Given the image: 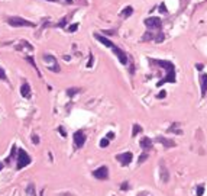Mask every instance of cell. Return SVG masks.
<instances>
[{"instance_id":"4dcf8cb0","label":"cell","mask_w":207,"mask_h":196,"mask_svg":"<svg viewBox=\"0 0 207 196\" xmlns=\"http://www.w3.org/2000/svg\"><path fill=\"white\" fill-rule=\"evenodd\" d=\"M58 131H60V134L62 137H67V134H65V131H64V128H62V126H58Z\"/></svg>"},{"instance_id":"d4e9b609","label":"cell","mask_w":207,"mask_h":196,"mask_svg":"<svg viewBox=\"0 0 207 196\" xmlns=\"http://www.w3.org/2000/svg\"><path fill=\"white\" fill-rule=\"evenodd\" d=\"M32 143H34L35 145H38V144H39V138H38V135H34V137H32Z\"/></svg>"},{"instance_id":"f1b7e54d","label":"cell","mask_w":207,"mask_h":196,"mask_svg":"<svg viewBox=\"0 0 207 196\" xmlns=\"http://www.w3.org/2000/svg\"><path fill=\"white\" fill-rule=\"evenodd\" d=\"M28 61H29L30 64L34 65V68H36V64H35V61H34V58H32V57H28ZM36 70H38V68H36Z\"/></svg>"},{"instance_id":"9a60e30c","label":"cell","mask_w":207,"mask_h":196,"mask_svg":"<svg viewBox=\"0 0 207 196\" xmlns=\"http://www.w3.org/2000/svg\"><path fill=\"white\" fill-rule=\"evenodd\" d=\"M25 192H26V196H36V188L34 183H29Z\"/></svg>"},{"instance_id":"e575fe53","label":"cell","mask_w":207,"mask_h":196,"mask_svg":"<svg viewBox=\"0 0 207 196\" xmlns=\"http://www.w3.org/2000/svg\"><path fill=\"white\" fill-rule=\"evenodd\" d=\"M3 167H4V163H0V170L3 169Z\"/></svg>"},{"instance_id":"6da1fadb","label":"cell","mask_w":207,"mask_h":196,"mask_svg":"<svg viewBox=\"0 0 207 196\" xmlns=\"http://www.w3.org/2000/svg\"><path fill=\"white\" fill-rule=\"evenodd\" d=\"M157 64L162 65V67H165V71H167V77L161 81L157 83V86H162L164 83H174L175 81V67H174L172 63H169V61H155Z\"/></svg>"},{"instance_id":"cb8c5ba5","label":"cell","mask_w":207,"mask_h":196,"mask_svg":"<svg viewBox=\"0 0 207 196\" xmlns=\"http://www.w3.org/2000/svg\"><path fill=\"white\" fill-rule=\"evenodd\" d=\"M129 188H130V186H129V183H126V182H125V183H122V186H120L122 190H129Z\"/></svg>"},{"instance_id":"ba28073f","label":"cell","mask_w":207,"mask_h":196,"mask_svg":"<svg viewBox=\"0 0 207 196\" xmlns=\"http://www.w3.org/2000/svg\"><path fill=\"white\" fill-rule=\"evenodd\" d=\"M145 25L151 29H158V28H161V20H159V18H148L145 20Z\"/></svg>"},{"instance_id":"7402d4cb","label":"cell","mask_w":207,"mask_h":196,"mask_svg":"<svg viewBox=\"0 0 207 196\" xmlns=\"http://www.w3.org/2000/svg\"><path fill=\"white\" fill-rule=\"evenodd\" d=\"M77 92H80L78 89H68L67 93H68V96H74V94L77 93Z\"/></svg>"},{"instance_id":"9c48e42d","label":"cell","mask_w":207,"mask_h":196,"mask_svg":"<svg viewBox=\"0 0 207 196\" xmlns=\"http://www.w3.org/2000/svg\"><path fill=\"white\" fill-rule=\"evenodd\" d=\"M112 49H113V53H114V54L117 55V58H119V61H120L122 64H123V65H125V64H128V58H126L128 55H126V54H125L120 48H117L116 45H113V47H112Z\"/></svg>"},{"instance_id":"d590c367","label":"cell","mask_w":207,"mask_h":196,"mask_svg":"<svg viewBox=\"0 0 207 196\" xmlns=\"http://www.w3.org/2000/svg\"><path fill=\"white\" fill-rule=\"evenodd\" d=\"M68 2H70V0H68Z\"/></svg>"},{"instance_id":"f546056e","label":"cell","mask_w":207,"mask_h":196,"mask_svg":"<svg viewBox=\"0 0 207 196\" xmlns=\"http://www.w3.org/2000/svg\"><path fill=\"white\" fill-rule=\"evenodd\" d=\"M159 12H161V13H167V8H165V4H161V6H159Z\"/></svg>"},{"instance_id":"e0dca14e","label":"cell","mask_w":207,"mask_h":196,"mask_svg":"<svg viewBox=\"0 0 207 196\" xmlns=\"http://www.w3.org/2000/svg\"><path fill=\"white\" fill-rule=\"evenodd\" d=\"M142 131V128H141V125H138V124H135L133 125V131H132V137H136L139 132Z\"/></svg>"},{"instance_id":"4fadbf2b","label":"cell","mask_w":207,"mask_h":196,"mask_svg":"<svg viewBox=\"0 0 207 196\" xmlns=\"http://www.w3.org/2000/svg\"><path fill=\"white\" fill-rule=\"evenodd\" d=\"M200 83H201V96H206V92H207V74H201V77H200Z\"/></svg>"},{"instance_id":"4316f807","label":"cell","mask_w":207,"mask_h":196,"mask_svg":"<svg viewBox=\"0 0 207 196\" xmlns=\"http://www.w3.org/2000/svg\"><path fill=\"white\" fill-rule=\"evenodd\" d=\"M77 28H78V25H71V26L68 28V31H70V32H75V31H77Z\"/></svg>"},{"instance_id":"5bb4252c","label":"cell","mask_w":207,"mask_h":196,"mask_svg":"<svg viewBox=\"0 0 207 196\" xmlns=\"http://www.w3.org/2000/svg\"><path fill=\"white\" fill-rule=\"evenodd\" d=\"M96 39H97V41H100L103 44V45H106V47H109V48H112L113 45H114V44H113L112 41H109V39H107V38H104V36H102V35H96Z\"/></svg>"},{"instance_id":"3957f363","label":"cell","mask_w":207,"mask_h":196,"mask_svg":"<svg viewBox=\"0 0 207 196\" xmlns=\"http://www.w3.org/2000/svg\"><path fill=\"white\" fill-rule=\"evenodd\" d=\"M42 61H44V64H45L51 71H54V73L60 71V65H58V63H56L55 57L49 55V54H45V55L42 57Z\"/></svg>"},{"instance_id":"277c9868","label":"cell","mask_w":207,"mask_h":196,"mask_svg":"<svg viewBox=\"0 0 207 196\" xmlns=\"http://www.w3.org/2000/svg\"><path fill=\"white\" fill-rule=\"evenodd\" d=\"M8 22H9V25H12V26H35L32 22H29V20H26V19L18 18V16L9 18Z\"/></svg>"},{"instance_id":"2e32d148","label":"cell","mask_w":207,"mask_h":196,"mask_svg":"<svg viewBox=\"0 0 207 196\" xmlns=\"http://www.w3.org/2000/svg\"><path fill=\"white\" fill-rule=\"evenodd\" d=\"M161 179L162 182H168V171H167L165 166H161Z\"/></svg>"},{"instance_id":"30bf717a","label":"cell","mask_w":207,"mask_h":196,"mask_svg":"<svg viewBox=\"0 0 207 196\" xmlns=\"http://www.w3.org/2000/svg\"><path fill=\"white\" fill-rule=\"evenodd\" d=\"M157 141L161 143L165 148H171V147H175V143L172 140H168V138H164V137H157Z\"/></svg>"},{"instance_id":"ac0fdd59","label":"cell","mask_w":207,"mask_h":196,"mask_svg":"<svg viewBox=\"0 0 207 196\" xmlns=\"http://www.w3.org/2000/svg\"><path fill=\"white\" fill-rule=\"evenodd\" d=\"M148 157H149V155H148V153H143V154H141V155H139V160H138V163H139V164H142L145 160H148Z\"/></svg>"},{"instance_id":"ffe728a7","label":"cell","mask_w":207,"mask_h":196,"mask_svg":"<svg viewBox=\"0 0 207 196\" xmlns=\"http://www.w3.org/2000/svg\"><path fill=\"white\" fill-rule=\"evenodd\" d=\"M107 145H109V140H107V138H103V140L100 141V147L104 148V147H107Z\"/></svg>"},{"instance_id":"8992f818","label":"cell","mask_w":207,"mask_h":196,"mask_svg":"<svg viewBox=\"0 0 207 196\" xmlns=\"http://www.w3.org/2000/svg\"><path fill=\"white\" fill-rule=\"evenodd\" d=\"M132 159H133V155H132L130 151H126V153H122V154H117L116 155V160L120 163L123 167L129 166V164H130V161H132Z\"/></svg>"},{"instance_id":"52a82bcc","label":"cell","mask_w":207,"mask_h":196,"mask_svg":"<svg viewBox=\"0 0 207 196\" xmlns=\"http://www.w3.org/2000/svg\"><path fill=\"white\" fill-rule=\"evenodd\" d=\"M86 143V134L83 131H77L74 134V145L75 148H81Z\"/></svg>"},{"instance_id":"1f68e13d","label":"cell","mask_w":207,"mask_h":196,"mask_svg":"<svg viewBox=\"0 0 207 196\" xmlns=\"http://www.w3.org/2000/svg\"><path fill=\"white\" fill-rule=\"evenodd\" d=\"M113 137H114V134H113V132H109V134H107V137H106V138H107V140H113Z\"/></svg>"},{"instance_id":"83f0119b","label":"cell","mask_w":207,"mask_h":196,"mask_svg":"<svg viewBox=\"0 0 207 196\" xmlns=\"http://www.w3.org/2000/svg\"><path fill=\"white\" fill-rule=\"evenodd\" d=\"M93 63H94V58H93V55H90V60H88V63H87V67L90 68L91 65H93Z\"/></svg>"},{"instance_id":"d6a6232c","label":"cell","mask_w":207,"mask_h":196,"mask_svg":"<svg viewBox=\"0 0 207 196\" xmlns=\"http://www.w3.org/2000/svg\"><path fill=\"white\" fill-rule=\"evenodd\" d=\"M203 67H204L203 64H196V68L199 70V71H201V70H203Z\"/></svg>"},{"instance_id":"7c38bea8","label":"cell","mask_w":207,"mask_h":196,"mask_svg":"<svg viewBox=\"0 0 207 196\" xmlns=\"http://www.w3.org/2000/svg\"><path fill=\"white\" fill-rule=\"evenodd\" d=\"M20 94H22L23 98H30V86L25 81V83L22 84V87H20Z\"/></svg>"},{"instance_id":"7a4b0ae2","label":"cell","mask_w":207,"mask_h":196,"mask_svg":"<svg viewBox=\"0 0 207 196\" xmlns=\"http://www.w3.org/2000/svg\"><path fill=\"white\" fill-rule=\"evenodd\" d=\"M32 163L30 155L28 154L25 150H18V154H16V170H22L25 167H28Z\"/></svg>"},{"instance_id":"d6986e66","label":"cell","mask_w":207,"mask_h":196,"mask_svg":"<svg viewBox=\"0 0 207 196\" xmlns=\"http://www.w3.org/2000/svg\"><path fill=\"white\" fill-rule=\"evenodd\" d=\"M0 80H4V81H8V76L4 73V70L0 67Z\"/></svg>"},{"instance_id":"44dd1931","label":"cell","mask_w":207,"mask_h":196,"mask_svg":"<svg viewBox=\"0 0 207 196\" xmlns=\"http://www.w3.org/2000/svg\"><path fill=\"white\" fill-rule=\"evenodd\" d=\"M132 10H133L132 8H126V9L123 10V16H130V15H132Z\"/></svg>"},{"instance_id":"5b68a950","label":"cell","mask_w":207,"mask_h":196,"mask_svg":"<svg viewBox=\"0 0 207 196\" xmlns=\"http://www.w3.org/2000/svg\"><path fill=\"white\" fill-rule=\"evenodd\" d=\"M93 176L98 180H107L109 179V167L107 166H100L93 171Z\"/></svg>"},{"instance_id":"8fae6325","label":"cell","mask_w":207,"mask_h":196,"mask_svg":"<svg viewBox=\"0 0 207 196\" xmlns=\"http://www.w3.org/2000/svg\"><path fill=\"white\" fill-rule=\"evenodd\" d=\"M139 145H141V147H142L145 151L152 150V141H151V138H148V137H143L142 140L139 141Z\"/></svg>"},{"instance_id":"484cf974","label":"cell","mask_w":207,"mask_h":196,"mask_svg":"<svg viewBox=\"0 0 207 196\" xmlns=\"http://www.w3.org/2000/svg\"><path fill=\"white\" fill-rule=\"evenodd\" d=\"M155 41H157V42H162V41H164V35H162V34H159L158 36L155 38Z\"/></svg>"},{"instance_id":"603a6c76","label":"cell","mask_w":207,"mask_h":196,"mask_svg":"<svg viewBox=\"0 0 207 196\" xmlns=\"http://www.w3.org/2000/svg\"><path fill=\"white\" fill-rule=\"evenodd\" d=\"M203 193H204V188L201 185L197 188V196H203Z\"/></svg>"},{"instance_id":"836d02e7","label":"cell","mask_w":207,"mask_h":196,"mask_svg":"<svg viewBox=\"0 0 207 196\" xmlns=\"http://www.w3.org/2000/svg\"><path fill=\"white\" fill-rule=\"evenodd\" d=\"M158 98H159V99H161V98H165V92H162V93H159V94H158Z\"/></svg>"}]
</instances>
